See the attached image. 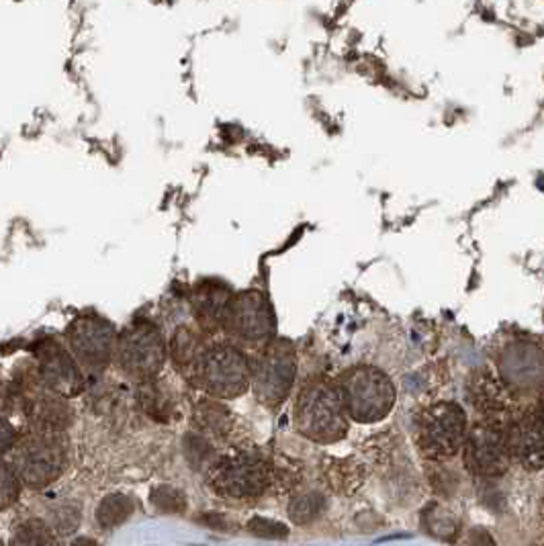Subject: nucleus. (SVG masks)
<instances>
[{
  "instance_id": "3",
  "label": "nucleus",
  "mask_w": 544,
  "mask_h": 546,
  "mask_svg": "<svg viewBox=\"0 0 544 546\" xmlns=\"http://www.w3.org/2000/svg\"><path fill=\"white\" fill-rule=\"evenodd\" d=\"M467 416L456 403H436L417 422V446L430 458H451L467 442Z\"/></svg>"
},
{
  "instance_id": "1",
  "label": "nucleus",
  "mask_w": 544,
  "mask_h": 546,
  "mask_svg": "<svg viewBox=\"0 0 544 546\" xmlns=\"http://www.w3.org/2000/svg\"><path fill=\"white\" fill-rule=\"evenodd\" d=\"M346 406L338 385L311 383L299 395L295 407V424L303 436L315 442L340 440L348 424H346Z\"/></svg>"
},
{
  "instance_id": "16",
  "label": "nucleus",
  "mask_w": 544,
  "mask_h": 546,
  "mask_svg": "<svg viewBox=\"0 0 544 546\" xmlns=\"http://www.w3.org/2000/svg\"><path fill=\"white\" fill-rule=\"evenodd\" d=\"M66 414L68 407L60 401V398L39 395V398L29 401V416L39 432H60L66 424Z\"/></svg>"
},
{
  "instance_id": "21",
  "label": "nucleus",
  "mask_w": 544,
  "mask_h": 546,
  "mask_svg": "<svg viewBox=\"0 0 544 546\" xmlns=\"http://www.w3.org/2000/svg\"><path fill=\"white\" fill-rule=\"evenodd\" d=\"M152 503L157 512L162 513H180L186 510L185 493L170 485H160L152 492Z\"/></svg>"
},
{
  "instance_id": "22",
  "label": "nucleus",
  "mask_w": 544,
  "mask_h": 546,
  "mask_svg": "<svg viewBox=\"0 0 544 546\" xmlns=\"http://www.w3.org/2000/svg\"><path fill=\"white\" fill-rule=\"evenodd\" d=\"M196 338L188 330H178L175 340H172V354H175L177 364H188V362H199V348H196Z\"/></svg>"
},
{
  "instance_id": "9",
  "label": "nucleus",
  "mask_w": 544,
  "mask_h": 546,
  "mask_svg": "<svg viewBox=\"0 0 544 546\" xmlns=\"http://www.w3.org/2000/svg\"><path fill=\"white\" fill-rule=\"evenodd\" d=\"M297 373V360L293 348L285 342L271 344L260 356L254 373H252V387L256 398L266 406H277L285 401L293 387Z\"/></svg>"
},
{
  "instance_id": "19",
  "label": "nucleus",
  "mask_w": 544,
  "mask_h": 546,
  "mask_svg": "<svg viewBox=\"0 0 544 546\" xmlns=\"http://www.w3.org/2000/svg\"><path fill=\"white\" fill-rule=\"evenodd\" d=\"M323 510H326V497L320 493H307L301 497H295L289 505V518L299 526L311 524L313 520H318Z\"/></svg>"
},
{
  "instance_id": "26",
  "label": "nucleus",
  "mask_w": 544,
  "mask_h": 546,
  "mask_svg": "<svg viewBox=\"0 0 544 546\" xmlns=\"http://www.w3.org/2000/svg\"><path fill=\"white\" fill-rule=\"evenodd\" d=\"M185 448H186V456L188 461L199 465L203 463L205 458H207L211 455V446L209 442L201 438V436H188L186 442H185Z\"/></svg>"
},
{
  "instance_id": "10",
  "label": "nucleus",
  "mask_w": 544,
  "mask_h": 546,
  "mask_svg": "<svg viewBox=\"0 0 544 546\" xmlns=\"http://www.w3.org/2000/svg\"><path fill=\"white\" fill-rule=\"evenodd\" d=\"M68 340L70 350L84 369L102 370L115 356L117 340L113 323L97 315L78 318L68 330Z\"/></svg>"
},
{
  "instance_id": "18",
  "label": "nucleus",
  "mask_w": 544,
  "mask_h": 546,
  "mask_svg": "<svg viewBox=\"0 0 544 546\" xmlns=\"http://www.w3.org/2000/svg\"><path fill=\"white\" fill-rule=\"evenodd\" d=\"M424 528L428 534L453 542L454 536L459 534V520L443 505L432 503L428 510H424Z\"/></svg>"
},
{
  "instance_id": "17",
  "label": "nucleus",
  "mask_w": 544,
  "mask_h": 546,
  "mask_svg": "<svg viewBox=\"0 0 544 546\" xmlns=\"http://www.w3.org/2000/svg\"><path fill=\"white\" fill-rule=\"evenodd\" d=\"M133 500L123 493L107 495L105 500L99 503L97 508V522L102 530H111L115 526L123 524L133 513Z\"/></svg>"
},
{
  "instance_id": "5",
  "label": "nucleus",
  "mask_w": 544,
  "mask_h": 546,
  "mask_svg": "<svg viewBox=\"0 0 544 546\" xmlns=\"http://www.w3.org/2000/svg\"><path fill=\"white\" fill-rule=\"evenodd\" d=\"M66 466V446L60 432H35L14 450V469L31 487L58 479Z\"/></svg>"
},
{
  "instance_id": "24",
  "label": "nucleus",
  "mask_w": 544,
  "mask_h": 546,
  "mask_svg": "<svg viewBox=\"0 0 544 546\" xmlns=\"http://www.w3.org/2000/svg\"><path fill=\"white\" fill-rule=\"evenodd\" d=\"M248 530L252 534L262 536V538H287L289 536V528L285 524H281L277 520H268V518H252L248 522Z\"/></svg>"
},
{
  "instance_id": "12",
  "label": "nucleus",
  "mask_w": 544,
  "mask_h": 546,
  "mask_svg": "<svg viewBox=\"0 0 544 546\" xmlns=\"http://www.w3.org/2000/svg\"><path fill=\"white\" fill-rule=\"evenodd\" d=\"M511 456L528 471L544 469V411L530 409L508 426Z\"/></svg>"
},
{
  "instance_id": "23",
  "label": "nucleus",
  "mask_w": 544,
  "mask_h": 546,
  "mask_svg": "<svg viewBox=\"0 0 544 546\" xmlns=\"http://www.w3.org/2000/svg\"><path fill=\"white\" fill-rule=\"evenodd\" d=\"M148 385H144V389H141V403H144V407L148 414H152L154 417H167L168 416V401L164 398L162 389H157L154 385V381H146Z\"/></svg>"
},
{
  "instance_id": "14",
  "label": "nucleus",
  "mask_w": 544,
  "mask_h": 546,
  "mask_svg": "<svg viewBox=\"0 0 544 546\" xmlns=\"http://www.w3.org/2000/svg\"><path fill=\"white\" fill-rule=\"evenodd\" d=\"M469 398L483 419H500L503 422L508 414V395L503 389L500 378L489 370H481L471 378Z\"/></svg>"
},
{
  "instance_id": "29",
  "label": "nucleus",
  "mask_w": 544,
  "mask_h": 546,
  "mask_svg": "<svg viewBox=\"0 0 544 546\" xmlns=\"http://www.w3.org/2000/svg\"><path fill=\"white\" fill-rule=\"evenodd\" d=\"M70 546H99V544L94 542L92 538H84L82 536V538H76V541L72 544H70Z\"/></svg>"
},
{
  "instance_id": "20",
  "label": "nucleus",
  "mask_w": 544,
  "mask_h": 546,
  "mask_svg": "<svg viewBox=\"0 0 544 546\" xmlns=\"http://www.w3.org/2000/svg\"><path fill=\"white\" fill-rule=\"evenodd\" d=\"M52 530L47 528L43 520H27L14 530L13 546H50Z\"/></svg>"
},
{
  "instance_id": "7",
  "label": "nucleus",
  "mask_w": 544,
  "mask_h": 546,
  "mask_svg": "<svg viewBox=\"0 0 544 546\" xmlns=\"http://www.w3.org/2000/svg\"><path fill=\"white\" fill-rule=\"evenodd\" d=\"M115 360L123 373L131 377L152 378L167 360V346L160 336V330L152 323L141 321L123 331L117 340Z\"/></svg>"
},
{
  "instance_id": "8",
  "label": "nucleus",
  "mask_w": 544,
  "mask_h": 546,
  "mask_svg": "<svg viewBox=\"0 0 544 546\" xmlns=\"http://www.w3.org/2000/svg\"><path fill=\"white\" fill-rule=\"evenodd\" d=\"M209 483L219 495L232 500H248L264 492L268 466L254 455H232L211 465Z\"/></svg>"
},
{
  "instance_id": "4",
  "label": "nucleus",
  "mask_w": 544,
  "mask_h": 546,
  "mask_svg": "<svg viewBox=\"0 0 544 546\" xmlns=\"http://www.w3.org/2000/svg\"><path fill=\"white\" fill-rule=\"evenodd\" d=\"M250 377L246 356L234 346L211 348L196 362V381L213 398H238L250 387Z\"/></svg>"
},
{
  "instance_id": "27",
  "label": "nucleus",
  "mask_w": 544,
  "mask_h": 546,
  "mask_svg": "<svg viewBox=\"0 0 544 546\" xmlns=\"http://www.w3.org/2000/svg\"><path fill=\"white\" fill-rule=\"evenodd\" d=\"M467 546H498V542H495V538L485 528H472Z\"/></svg>"
},
{
  "instance_id": "6",
  "label": "nucleus",
  "mask_w": 544,
  "mask_h": 546,
  "mask_svg": "<svg viewBox=\"0 0 544 546\" xmlns=\"http://www.w3.org/2000/svg\"><path fill=\"white\" fill-rule=\"evenodd\" d=\"M511 461L510 434L506 422L481 419L472 426L464 442V465L479 477H500Z\"/></svg>"
},
{
  "instance_id": "13",
  "label": "nucleus",
  "mask_w": 544,
  "mask_h": 546,
  "mask_svg": "<svg viewBox=\"0 0 544 546\" xmlns=\"http://www.w3.org/2000/svg\"><path fill=\"white\" fill-rule=\"evenodd\" d=\"M39 377L53 393L68 398L81 391L82 373L78 362L56 342H45L37 352Z\"/></svg>"
},
{
  "instance_id": "28",
  "label": "nucleus",
  "mask_w": 544,
  "mask_h": 546,
  "mask_svg": "<svg viewBox=\"0 0 544 546\" xmlns=\"http://www.w3.org/2000/svg\"><path fill=\"white\" fill-rule=\"evenodd\" d=\"M203 520L207 522V524L215 526V528H225V522L222 518H219V513H207V516H205Z\"/></svg>"
},
{
  "instance_id": "25",
  "label": "nucleus",
  "mask_w": 544,
  "mask_h": 546,
  "mask_svg": "<svg viewBox=\"0 0 544 546\" xmlns=\"http://www.w3.org/2000/svg\"><path fill=\"white\" fill-rule=\"evenodd\" d=\"M19 473L13 469L11 463L3 465V510L9 508L11 503L17 502L19 497Z\"/></svg>"
},
{
  "instance_id": "2",
  "label": "nucleus",
  "mask_w": 544,
  "mask_h": 546,
  "mask_svg": "<svg viewBox=\"0 0 544 546\" xmlns=\"http://www.w3.org/2000/svg\"><path fill=\"white\" fill-rule=\"evenodd\" d=\"M346 411L357 422H378L396 406V387L375 367H354L340 378Z\"/></svg>"
},
{
  "instance_id": "15",
  "label": "nucleus",
  "mask_w": 544,
  "mask_h": 546,
  "mask_svg": "<svg viewBox=\"0 0 544 546\" xmlns=\"http://www.w3.org/2000/svg\"><path fill=\"white\" fill-rule=\"evenodd\" d=\"M230 301V291L222 284H203L195 295V313L205 328L215 330L219 323H225Z\"/></svg>"
},
{
  "instance_id": "11",
  "label": "nucleus",
  "mask_w": 544,
  "mask_h": 546,
  "mask_svg": "<svg viewBox=\"0 0 544 546\" xmlns=\"http://www.w3.org/2000/svg\"><path fill=\"white\" fill-rule=\"evenodd\" d=\"M225 326L238 340L246 344H264L272 338L274 318L262 292H240L230 301Z\"/></svg>"
}]
</instances>
